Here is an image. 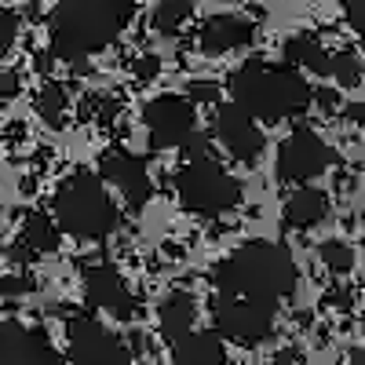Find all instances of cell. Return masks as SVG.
Masks as SVG:
<instances>
[{
    "label": "cell",
    "instance_id": "obj_10",
    "mask_svg": "<svg viewBox=\"0 0 365 365\" xmlns=\"http://www.w3.org/2000/svg\"><path fill=\"white\" fill-rule=\"evenodd\" d=\"M212 135H216L230 150V158L241 161V165H256L263 158V150H267V139L256 125V117H249L234 103L212 110Z\"/></svg>",
    "mask_w": 365,
    "mask_h": 365
},
{
    "label": "cell",
    "instance_id": "obj_23",
    "mask_svg": "<svg viewBox=\"0 0 365 365\" xmlns=\"http://www.w3.org/2000/svg\"><path fill=\"white\" fill-rule=\"evenodd\" d=\"M318 256H322V263L329 267V274H336V278H344V274H351L354 270V249L347 245V241H325V245L318 249Z\"/></svg>",
    "mask_w": 365,
    "mask_h": 365
},
{
    "label": "cell",
    "instance_id": "obj_27",
    "mask_svg": "<svg viewBox=\"0 0 365 365\" xmlns=\"http://www.w3.org/2000/svg\"><path fill=\"white\" fill-rule=\"evenodd\" d=\"M325 303H329V307H336V311H347L351 303H354V296H351V289H347V285H336V289H329Z\"/></svg>",
    "mask_w": 365,
    "mask_h": 365
},
{
    "label": "cell",
    "instance_id": "obj_1",
    "mask_svg": "<svg viewBox=\"0 0 365 365\" xmlns=\"http://www.w3.org/2000/svg\"><path fill=\"white\" fill-rule=\"evenodd\" d=\"M296 259L278 241H249L212 270L216 292L245 296L252 303H263V307H278L282 299H289L296 292Z\"/></svg>",
    "mask_w": 365,
    "mask_h": 365
},
{
    "label": "cell",
    "instance_id": "obj_20",
    "mask_svg": "<svg viewBox=\"0 0 365 365\" xmlns=\"http://www.w3.org/2000/svg\"><path fill=\"white\" fill-rule=\"evenodd\" d=\"M150 22H154L158 34L175 37L179 29L190 22V0H161V4L154 8V15H150Z\"/></svg>",
    "mask_w": 365,
    "mask_h": 365
},
{
    "label": "cell",
    "instance_id": "obj_8",
    "mask_svg": "<svg viewBox=\"0 0 365 365\" xmlns=\"http://www.w3.org/2000/svg\"><path fill=\"white\" fill-rule=\"evenodd\" d=\"M143 125H146L150 146L168 150V146H179L197 128V110H194V103L187 96H158V99L146 103Z\"/></svg>",
    "mask_w": 365,
    "mask_h": 365
},
{
    "label": "cell",
    "instance_id": "obj_24",
    "mask_svg": "<svg viewBox=\"0 0 365 365\" xmlns=\"http://www.w3.org/2000/svg\"><path fill=\"white\" fill-rule=\"evenodd\" d=\"M15 37H19V19L8 8H0V58L15 48Z\"/></svg>",
    "mask_w": 365,
    "mask_h": 365
},
{
    "label": "cell",
    "instance_id": "obj_6",
    "mask_svg": "<svg viewBox=\"0 0 365 365\" xmlns=\"http://www.w3.org/2000/svg\"><path fill=\"white\" fill-rule=\"evenodd\" d=\"M212 322H216L220 336L241 347H259L274 332V307H263V303H252L245 296L216 292L212 296Z\"/></svg>",
    "mask_w": 365,
    "mask_h": 365
},
{
    "label": "cell",
    "instance_id": "obj_19",
    "mask_svg": "<svg viewBox=\"0 0 365 365\" xmlns=\"http://www.w3.org/2000/svg\"><path fill=\"white\" fill-rule=\"evenodd\" d=\"M19 245L29 252V256H44V252H55L58 249V227L51 216L44 212H29L26 223H22V241Z\"/></svg>",
    "mask_w": 365,
    "mask_h": 365
},
{
    "label": "cell",
    "instance_id": "obj_28",
    "mask_svg": "<svg viewBox=\"0 0 365 365\" xmlns=\"http://www.w3.org/2000/svg\"><path fill=\"white\" fill-rule=\"evenodd\" d=\"M311 103H318L322 110H336L340 106V96L332 88H311Z\"/></svg>",
    "mask_w": 365,
    "mask_h": 365
},
{
    "label": "cell",
    "instance_id": "obj_30",
    "mask_svg": "<svg viewBox=\"0 0 365 365\" xmlns=\"http://www.w3.org/2000/svg\"><path fill=\"white\" fill-rule=\"evenodd\" d=\"M19 88H22L19 73H8V77H0V103H8V99H15V96H19Z\"/></svg>",
    "mask_w": 365,
    "mask_h": 365
},
{
    "label": "cell",
    "instance_id": "obj_9",
    "mask_svg": "<svg viewBox=\"0 0 365 365\" xmlns=\"http://www.w3.org/2000/svg\"><path fill=\"white\" fill-rule=\"evenodd\" d=\"M332 165V150L329 143L311 132V128H296L282 150H278V179L282 182H307V179H318L325 168Z\"/></svg>",
    "mask_w": 365,
    "mask_h": 365
},
{
    "label": "cell",
    "instance_id": "obj_17",
    "mask_svg": "<svg viewBox=\"0 0 365 365\" xmlns=\"http://www.w3.org/2000/svg\"><path fill=\"white\" fill-rule=\"evenodd\" d=\"M194 318H197V303L194 296L187 292H172L161 299V307H158V329H161V336L172 344L179 340L182 332H190L194 329Z\"/></svg>",
    "mask_w": 365,
    "mask_h": 365
},
{
    "label": "cell",
    "instance_id": "obj_5",
    "mask_svg": "<svg viewBox=\"0 0 365 365\" xmlns=\"http://www.w3.org/2000/svg\"><path fill=\"white\" fill-rule=\"evenodd\" d=\"M175 194L194 216H227L241 205V182L212 158H194L175 172Z\"/></svg>",
    "mask_w": 365,
    "mask_h": 365
},
{
    "label": "cell",
    "instance_id": "obj_16",
    "mask_svg": "<svg viewBox=\"0 0 365 365\" xmlns=\"http://www.w3.org/2000/svg\"><path fill=\"white\" fill-rule=\"evenodd\" d=\"M325 216H329V194L318 190V187H307V182L285 201V223L292 230H311Z\"/></svg>",
    "mask_w": 365,
    "mask_h": 365
},
{
    "label": "cell",
    "instance_id": "obj_22",
    "mask_svg": "<svg viewBox=\"0 0 365 365\" xmlns=\"http://www.w3.org/2000/svg\"><path fill=\"white\" fill-rule=\"evenodd\" d=\"M325 73H332V77H336V84H344V88H358L361 84V63H358V55L351 48L329 55V70Z\"/></svg>",
    "mask_w": 365,
    "mask_h": 365
},
{
    "label": "cell",
    "instance_id": "obj_26",
    "mask_svg": "<svg viewBox=\"0 0 365 365\" xmlns=\"http://www.w3.org/2000/svg\"><path fill=\"white\" fill-rule=\"evenodd\" d=\"M216 84H212V81H190L187 84V99L190 103H216Z\"/></svg>",
    "mask_w": 365,
    "mask_h": 365
},
{
    "label": "cell",
    "instance_id": "obj_3",
    "mask_svg": "<svg viewBox=\"0 0 365 365\" xmlns=\"http://www.w3.org/2000/svg\"><path fill=\"white\" fill-rule=\"evenodd\" d=\"M227 91L234 106H241L249 117L263 120H285L311 106V88L292 66H274L267 58L237 66L227 81Z\"/></svg>",
    "mask_w": 365,
    "mask_h": 365
},
{
    "label": "cell",
    "instance_id": "obj_25",
    "mask_svg": "<svg viewBox=\"0 0 365 365\" xmlns=\"http://www.w3.org/2000/svg\"><path fill=\"white\" fill-rule=\"evenodd\" d=\"M29 289H34V282L26 274H4L0 278V296H26Z\"/></svg>",
    "mask_w": 365,
    "mask_h": 365
},
{
    "label": "cell",
    "instance_id": "obj_29",
    "mask_svg": "<svg viewBox=\"0 0 365 365\" xmlns=\"http://www.w3.org/2000/svg\"><path fill=\"white\" fill-rule=\"evenodd\" d=\"M132 70H135V77H139V81H150V77H154V73L161 70V58H154V55H143Z\"/></svg>",
    "mask_w": 365,
    "mask_h": 365
},
{
    "label": "cell",
    "instance_id": "obj_21",
    "mask_svg": "<svg viewBox=\"0 0 365 365\" xmlns=\"http://www.w3.org/2000/svg\"><path fill=\"white\" fill-rule=\"evenodd\" d=\"M37 113L48 120L51 128H63V120H66V110H70V96L58 84H44L41 91H37Z\"/></svg>",
    "mask_w": 365,
    "mask_h": 365
},
{
    "label": "cell",
    "instance_id": "obj_13",
    "mask_svg": "<svg viewBox=\"0 0 365 365\" xmlns=\"http://www.w3.org/2000/svg\"><path fill=\"white\" fill-rule=\"evenodd\" d=\"M103 175L120 190V197H125L132 208H143L150 201V194H154V182H150V172H146L143 158H132V154H125V150H113V154L103 158Z\"/></svg>",
    "mask_w": 365,
    "mask_h": 365
},
{
    "label": "cell",
    "instance_id": "obj_7",
    "mask_svg": "<svg viewBox=\"0 0 365 365\" xmlns=\"http://www.w3.org/2000/svg\"><path fill=\"white\" fill-rule=\"evenodd\" d=\"M70 365H132V351L113 329L96 318H73L66 325Z\"/></svg>",
    "mask_w": 365,
    "mask_h": 365
},
{
    "label": "cell",
    "instance_id": "obj_4",
    "mask_svg": "<svg viewBox=\"0 0 365 365\" xmlns=\"http://www.w3.org/2000/svg\"><path fill=\"white\" fill-rule=\"evenodd\" d=\"M51 208H55V227L58 230H66L73 237H88V241L113 234L117 223H120V212H117L113 197L106 194L103 182L88 172L70 175L63 187L55 190Z\"/></svg>",
    "mask_w": 365,
    "mask_h": 365
},
{
    "label": "cell",
    "instance_id": "obj_15",
    "mask_svg": "<svg viewBox=\"0 0 365 365\" xmlns=\"http://www.w3.org/2000/svg\"><path fill=\"white\" fill-rule=\"evenodd\" d=\"M172 361L175 365H227V347L220 340V332L190 329L179 340H172Z\"/></svg>",
    "mask_w": 365,
    "mask_h": 365
},
{
    "label": "cell",
    "instance_id": "obj_12",
    "mask_svg": "<svg viewBox=\"0 0 365 365\" xmlns=\"http://www.w3.org/2000/svg\"><path fill=\"white\" fill-rule=\"evenodd\" d=\"M84 299H88V307L110 311L120 322H132L135 318V299H132L125 278H120L113 267H106V263L84 270Z\"/></svg>",
    "mask_w": 365,
    "mask_h": 365
},
{
    "label": "cell",
    "instance_id": "obj_2",
    "mask_svg": "<svg viewBox=\"0 0 365 365\" xmlns=\"http://www.w3.org/2000/svg\"><path fill=\"white\" fill-rule=\"evenodd\" d=\"M132 4L128 0H63L51 19V55L77 63V58L99 51L117 41V34L128 26Z\"/></svg>",
    "mask_w": 365,
    "mask_h": 365
},
{
    "label": "cell",
    "instance_id": "obj_31",
    "mask_svg": "<svg viewBox=\"0 0 365 365\" xmlns=\"http://www.w3.org/2000/svg\"><path fill=\"white\" fill-rule=\"evenodd\" d=\"M340 4H344V11H347L351 26H354V29H361V0H340Z\"/></svg>",
    "mask_w": 365,
    "mask_h": 365
},
{
    "label": "cell",
    "instance_id": "obj_18",
    "mask_svg": "<svg viewBox=\"0 0 365 365\" xmlns=\"http://www.w3.org/2000/svg\"><path fill=\"white\" fill-rule=\"evenodd\" d=\"M285 66L325 73L329 70V51L322 48V41L314 34H296V37L285 41Z\"/></svg>",
    "mask_w": 365,
    "mask_h": 365
},
{
    "label": "cell",
    "instance_id": "obj_14",
    "mask_svg": "<svg viewBox=\"0 0 365 365\" xmlns=\"http://www.w3.org/2000/svg\"><path fill=\"white\" fill-rule=\"evenodd\" d=\"M256 37V26L241 15H208L197 29V44L205 55H227V51H237L245 48L249 41Z\"/></svg>",
    "mask_w": 365,
    "mask_h": 365
},
{
    "label": "cell",
    "instance_id": "obj_11",
    "mask_svg": "<svg viewBox=\"0 0 365 365\" xmlns=\"http://www.w3.org/2000/svg\"><path fill=\"white\" fill-rule=\"evenodd\" d=\"M0 365H70L51 347L41 329H29L22 322L0 325Z\"/></svg>",
    "mask_w": 365,
    "mask_h": 365
}]
</instances>
